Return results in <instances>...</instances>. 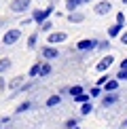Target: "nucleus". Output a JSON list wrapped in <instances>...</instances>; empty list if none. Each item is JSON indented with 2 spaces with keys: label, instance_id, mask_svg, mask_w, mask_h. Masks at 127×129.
Listing matches in <instances>:
<instances>
[{
  "label": "nucleus",
  "instance_id": "obj_1",
  "mask_svg": "<svg viewBox=\"0 0 127 129\" xmlns=\"http://www.w3.org/2000/svg\"><path fill=\"white\" fill-rule=\"evenodd\" d=\"M51 13H53V4L51 7H47V9H36L34 13H32V21H36V23H45L47 19L51 17Z\"/></svg>",
  "mask_w": 127,
  "mask_h": 129
},
{
  "label": "nucleus",
  "instance_id": "obj_2",
  "mask_svg": "<svg viewBox=\"0 0 127 129\" xmlns=\"http://www.w3.org/2000/svg\"><path fill=\"white\" fill-rule=\"evenodd\" d=\"M19 38H21V30H17V28L7 30V32H4V36H2V45L4 47H13Z\"/></svg>",
  "mask_w": 127,
  "mask_h": 129
},
{
  "label": "nucleus",
  "instance_id": "obj_3",
  "mask_svg": "<svg viewBox=\"0 0 127 129\" xmlns=\"http://www.w3.org/2000/svg\"><path fill=\"white\" fill-rule=\"evenodd\" d=\"M98 47H100V42L95 38H83V40L76 42V49L78 51H95Z\"/></svg>",
  "mask_w": 127,
  "mask_h": 129
},
{
  "label": "nucleus",
  "instance_id": "obj_4",
  "mask_svg": "<svg viewBox=\"0 0 127 129\" xmlns=\"http://www.w3.org/2000/svg\"><path fill=\"white\" fill-rule=\"evenodd\" d=\"M110 11H112V4H110L108 0H102V2H98V4L93 7V13H95V15H100V17L108 15Z\"/></svg>",
  "mask_w": 127,
  "mask_h": 129
},
{
  "label": "nucleus",
  "instance_id": "obj_5",
  "mask_svg": "<svg viewBox=\"0 0 127 129\" xmlns=\"http://www.w3.org/2000/svg\"><path fill=\"white\" fill-rule=\"evenodd\" d=\"M30 9V0H13V2H11V11H13V13H25V11Z\"/></svg>",
  "mask_w": 127,
  "mask_h": 129
},
{
  "label": "nucleus",
  "instance_id": "obj_6",
  "mask_svg": "<svg viewBox=\"0 0 127 129\" xmlns=\"http://www.w3.org/2000/svg\"><path fill=\"white\" fill-rule=\"evenodd\" d=\"M66 40H68V34H64V32H49V36H47L49 45H59V42H66Z\"/></svg>",
  "mask_w": 127,
  "mask_h": 129
},
{
  "label": "nucleus",
  "instance_id": "obj_7",
  "mask_svg": "<svg viewBox=\"0 0 127 129\" xmlns=\"http://www.w3.org/2000/svg\"><path fill=\"white\" fill-rule=\"evenodd\" d=\"M112 61H114V57H112V55H104L102 59L98 61V66H95V70H98V72H106V70H108L110 66H112Z\"/></svg>",
  "mask_w": 127,
  "mask_h": 129
},
{
  "label": "nucleus",
  "instance_id": "obj_8",
  "mask_svg": "<svg viewBox=\"0 0 127 129\" xmlns=\"http://www.w3.org/2000/svg\"><path fill=\"white\" fill-rule=\"evenodd\" d=\"M42 57H45L47 61H51V59H57V57H59V51L55 49V47H42Z\"/></svg>",
  "mask_w": 127,
  "mask_h": 129
},
{
  "label": "nucleus",
  "instance_id": "obj_9",
  "mask_svg": "<svg viewBox=\"0 0 127 129\" xmlns=\"http://www.w3.org/2000/svg\"><path fill=\"white\" fill-rule=\"evenodd\" d=\"M116 102H119V95H116V91H112V93H106L102 98V106L104 108H108V106H114Z\"/></svg>",
  "mask_w": 127,
  "mask_h": 129
},
{
  "label": "nucleus",
  "instance_id": "obj_10",
  "mask_svg": "<svg viewBox=\"0 0 127 129\" xmlns=\"http://www.w3.org/2000/svg\"><path fill=\"white\" fill-rule=\"evenodd\" d=\"M102 89H104V93H112V91H116L119 89V78H110Z\"/></svg>",
  "mask_w": 127,
  "mask_h": 129
},
{
  "label": "nucleus",
  "instance_id": "obj_11",
  "mask_svg": "<svg viewBox=\"0 0 127 129\" xmlns=\"http://www.w3.org/2000/svg\"><path fill=\"white\" fill-rule=\"evenodd\" d=\"M121 30H123V25H121V23L110 25V28H108V36H110V38H114V36H121Z\"/></svg>",
  "mask_w": 127,
  "mask_h": 129
},
{
  "label": "nucleus",
  "instance_id": "obj_12",
  "mask_svg": "<svg viewBox=\"0 0 127 129\" xmlns=\"http://www.w3.org/2000/svg\"><path fill=\"white\" fill-rule=\"evenodd\" d=\"M83 19H85V15H83V13H76V11L68 15V21H70V23H81Z\"/></svg>",
  "mask_w": 127,
  "mask_h": 129
},
{
  "label": "nucleus",
  "instance_id": "obj_13",
  "mask_svg": "<svg viewBox=\"0 0 127 129\" xmlns=\"http://www.w3.org/2000/svg\"><path fill=\"white\" fill-rule=\"evenodd\" d=\"M11 66H13V63H11V59H9V57H2V59H0V74L9 72V70H11Z\"/></svg>",
  "mask_w": 127,
  "mask_h": 129
},
{
  "label": "nucleus",
  "instance_id": "obj_14",
  "mask_svg": "<svg viewBox=\"0 0 127 129\" xmlns=\"http://www.w3.org/2000/svg\"><path fill=\"white\" fill-rule=\"evenodd\" d=\"M93 112V104L91 102H85V104H81V114L83 116H89Z\"/></svg>",
  "mask_w": 127,
  "mask_h": 129
},
{
  "label": "nucleus",
  "instance_id": "obj_15",
  "mask_svg": "<svg viewBox=\"0 0 127 129\" xmlns=\"http://www.w3.org/2000/svg\"><path fill=\"white\" fill-rule=\"evenodd\" d=\"M51 63L49 61H42V66H40V78H45V76H49V74H51Z\"/></svg>",
  "mask_w": 127,
  "mask_h": 129
},
{
  "label": "nucleus",
  "instance_id": "obj_16",
  "mask_svg": "<svg viewBox=\"0 0 127 129\" xmlns=\"http://www.w3.org/2000/svg\"><path fill=\"white\" fill-rule=\"evenodd\" d=\"M40 66H42V63H38V61H36L34 66L30 68V72H28V76H30V78H36V76H40Z\"/></svg>",
  "mask_w": 127,
  "mask_h": 129
},
{
  "label": "nucleus",
  "instance_id": "obj_17",
  "mask_svg": "<svg viewBox=\"0 0 127 129\" xmlns=\"http://www.w3.org/2000/svg\"><path fill=\"white\" fill-rule=\"evenodd\" d=\"M21 85H23V76H15V78H13V80L9 83V87L13 89V91H17V89L21 87Z\"/></svg>",
  "mask_w": 127,
  "mask_h": 129
},
{
  "label": "nucleus",
  "instance_id": "obj_18",
  "mask_svg": "<svg viewBox=\"0 0 127 129\" xmlns=\"http://www.w3.org/2000/svg\"><path fill=\"white\" fill-rule=\"evenodd\" d=\"M61 104V95H51V98L49 100H47V106H49V108H53V106H59Z\"/></svg>",
  "mask_w": 127,
  "mask_h": 129
},
{
  "label": "nucleus",
  "instance_id": "obj_19",
  "mask_svg": "<svg viewBox=\"0 0 127 129\" xmlns=\"http://www.w3.org/2000/svg\"><path fill=\"white\" fill-rule=\"evenodd\" d=\"M78 4H81L78 0H66V9H68V13H74Z\"/></svg>",
  "mask_w": 127,
  "mask_h": 129
},
{
  "label": "nucleus",
  "instance_id": "obj_20",
  "mask_svg": "<svg viewBox=\"0 0 127 129\" xmlns=\"http://www.w3.org/2000/svg\"><path fill=\"white\" fill-rule=\"evenodd\" d=\"M68 93H70L72 98H76V95H81V93H83V87H81V85H74V87L68 89Z\"/></svg>",
  "mask_w": 127,
  "mask_h": 129
},
{
  "label": "nucleus",
  "instance_id": "obj_21",
  "mask_svg": "<svg viewBox=\"0 0 127 129\" xmlns=\"http://www.w3.org/2000/svg\"><path fill=\"white\" fill-rule=\"evenodd\" d=\"M89 95L91 93H81V95H76V98H72L76 104H85V102H89Z\"/></svg>",
  "mask_w": 127,
  "mask_h": 129
},
{
  "label": "nucleus",
  "instance_id": "obj_22",
  "mask_svg": "<svg viewBox=\"0 0 127 129\" xmlns=\"http://www.w3.org/2000/svg\"><path fill=\"white\" fill-rule=\"evenodd\" d=\"M36 42H38V34H32L28 38V49H36Z\"/></svg>",
  "mask_w": 127,
  "mask_h": 129
},
{
  "label": "nucleus",
  "instance_id": "obj_23",
  "mask_svg": "<svg viewBox=\"0 0 127 129\" xmlns=\"http://www.w3.org/2000/svg\"><path fill=\"white\" fill-rule=\"evenodd\" d=\"M53 30V23H51V21L49 19H47L45 21V23H40V32H47V34H49V32Z\"/></svg>",
  "mask_w": 127,
  "mask_h": 129
},
{
  "label": "nucleus",
  "instance_id": "obj_24",
  "mask_svg": "<svg viewBox=\"0 0 127 129\" xmlns=\"http://www.w3.org/2000/svg\"><path fill=\"white\" fill-rule=\"evenodd\" d=\"M30 106H32L30 102H23V104H19V106H17V110H15V112H17V114H21V112H25V110L30 108Z\"/></svg>",
  "mask_w": 127,
  "mask_h": 129
},
{
  "label": "nucleus",
  "instance_id": "obj_25",
  "mask_svg": "<svg viewBox=\"0 0 127 129\" xmlns=\"http://www.w3.org/2000/svg\"><path fill=\"white\" fill-rule=\"evenodd\" d=\"M89 93H91V98H100V95H102V87H98V85H95Z\"/></svg>",
  "mask_w": 127,
  "mask_h": 129
},
{
  "label": "nucleus",
  "instance_id": "obj_26",
  "mask_svg": "<svg viewBox=\"0 0 127 129\" xmlns=\"http://www.w3.org/2000/svg\"><path fill=\"white\" fill-rule=\"evenodd\" d=\"M116 78H119V80H127V70H121V68H119V72H116Z\"/></svg>",
  "mask_w": 127,
  "mask_h": 129
},
{
  "label": "nucleus",
  "instance_id": "obj_27",
  "mask_svg": "<svg viewBox=\"0 0 127 129\" xmlns=\"http://www.w3.org/2000/svg\"><path fill=\"white\" fill-rule=\"evenodd\" d=\"M76 123H78L76 119H68V121H66V127H68V129H74V127H76Z\"/></svg>",
  "mask_w": 127,
  "mask_h": 129
},
{
  "label": "nucleus",
  "instance_id": "obj_28",
  "mask_svg": "<svg viewBox=\"0 0 127 129\" xmlns=\"http://www.w3.org/2000/svg\"><path fill=\"white\" fill-rule=\"evenodd\" d=\"M125 21H127V19H125V15H123V13H119V15H116V23L125 25Z\"/></svg>",
  "mask_w": 127,
  "mask_h": 129
},
{
  "label": "nucleus",
  "instance_id": "obj_29",
  "mask_svg": "<svg viewBox=\"0 0 127 129\" xmlns=\"http://www.w3.org/2000/svg\"><path fill=\"white\" fill-rule=\"evenodd\" d=\"M108 47H110V42H100V47H98V49H102V51H108Z\"/></svg>",
  "mask_w": 127,
  "mask_h": 129
},
{
  "label": "nucleus",
  "instance_id": "obj_30",
  "mask_svg": "<svg viewBox=\"0 0 127 129\" xmlns=\"http://www.w3.org/2000/svg\"><path fill=\"white\" fill-rule=\"evenodd\" d=\"M121 45H127V32H123V34H121Z\"/></svg>",
  "mask_w": 127,
  "mask_h": 129
},
{
  "label": "nucleus",
  "instance_id": "obj_31",
  "mask_svg": "<svg viewBox=\"0 0 127 129\" xmlns=\"http://www.w3.org/2000/svg\"><path fill=\"white\" fill-rule=\"evenodd\" d=\"M121 70H127V57H125L123 61H121Z\"/></svg>",
  "mask_w": 127,
  "mask_h": 129
},
{
  "label": "nucleus",
  "instance_id": "obj_32",
  "mask_svg": "<svg viewBox=\"0 0 127 129\" xmlns=\"http://www.w3.org/2000/svg\"><path fill=\"white\" fill-rule=\"evenodd\" d=\"M78 2H81V4H87V2H91V0H78Z\"/></svg>",
  "mask_w": 127,
  "mask_h": 129
},
{
  "label": "nucleus",
  "instance_id": "obj_33",
  "mask_svg": "<svg viewBox=\"0 0 127 129\" xmlns=\"http://www.w3.org/2000/svg\"><path fill=\"white\" fill-rule=\"evenodd\" d=\"M125 127H127V119H125Z\"/></svg>",
  "mask_w": 127,
  "mask_h": 129
},
{
  "label": "nucleus",
  "instance_id": "obj_34",
  "mask_svg": "<svg viewBox=\"0 0 127 129\" xmlns=\"http://www.w3.org/2000/svg\"><path fill=\"white\" fill-rule=\"evenodd\" d=\"M74 129H81V127H74Z\"/></svg>",
  "mask_w": 127,
  "mask_h": 129
},
{
  "label": "nucleus",
  "instance_id": "obj_35",
  "mask_svg": "<svg viewBox=\"0 0 127 129\" xmlns=\"http://www.w3.org/2000/svg\"><path fill=\"white\" fill-rule=\"evenodd\" d=\"M123 2H127V0H123Z\"/></svg>",
  "mask_w": 127,
  "mask_h": 129
}]
</instances>
